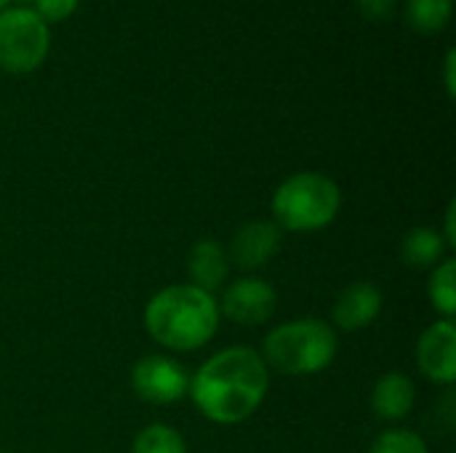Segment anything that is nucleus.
Returning <instances> with one entry per match:
<instances>
[{
	"mask_svg": "<svg viewBox=\"0 0 456 453\" xmlns=\"http://www.w3.org/2000/svg\"><path fill=\"white\" fill-rule=\"evenodd\" d=\"M369 453H430L428 443L411 430H387L382 433Z\"/></svg>",
	"mask_w": 456,
	"mask_h": 453,
	"instance_id": "f3484780",
	"label": "nucleus"
},
{
	"mask_svg": "<svg viewBox=\"0 0 456 453\" xmlns=\"http://www.w3.org/2000/svg\"><path fill=\"white\" fill-rule=\"evenodd\" d=\"M270 368L248 347H230L211 355L190 379L195 409L214 425H240L265 403Z\"/></svg>",
	"mask_w": 456,
	"mask_h": 453,
	"instance_id": "f257e3e1",
	"label": "nucleus"
},
{
	"mask_svg": "<svg viewBox=\"0 0 456 453\" xmlns=\"http://www.w3.org/2000/svg\"><path fill=\"white\" fill-rule=\"evenodd\" d=\"M227 270H230V259L216 240L203 238L190 248L187 275H190L192 286H198L200 291L214 294L216 288H222V283L227 280Z\"/></svg>",
	"mask_w": 456,
	"mask_h": 453,
	"instance_id": "f8f14e48",
	"label": "nucleus"
},
{
	"mask_svg": "<svg viewBox=\"0 0 456 453\" xmlns=\"http://www.w3.org/2000/svg\"><path fill=\"white\" fill-rule=\"evenodd\" d=\"M0 453H5V451H0Z\"/></svg>",
	"mask_w": 456,
	"mask_h": 453,
	"instance_id": "5701e85b",
	"label": "nucleus"
},
{
	"mask_svg": "<svg viewBox=\"0 0 456 453\" xmlns=\"http://www.w3.org/2000/svg\"><path fill=\"white\" fill-rule=\"evenodd\" d=\"M406 19L414 29L425 35L441 32L452 19V0H409Z\"/></svg>",
	"mask_w": 456,
	"mask_h": 453,
	"instance_id": "2eb2a0df",
	"label": "nucleus"
},
{
	"mask_svg": "<svg viewBox=\"0 0 456 453\" xmlns=\"http://www.w3.org/2000/svg\"><path fill=\"white\" fill-rule=\"evenodd\" d=\"M428 296L430 304L446 318L454 320L456 315V262L444 259L438 267H433L430 283H428Z\"/></svg>",
	"mask_w": 456,
	"mask_h": 453,
	"instance_id": "4468645a",
	"label": "nucleus"
},
{
	"mask_svg": "<svg viewBox=\"0 0 456 453\" xmlns=\"http://www.w3.org/2000/svg\"><path fill=\"white\" fill-rule=\"evenodd\" d=\"M77 8V0H35V13L48 21H61Z\"/></svg>",
	"mask_w": 456,
	"mask_h": 453,
	"instance_id": "a211bd4d",
	"label": "nucleus"
},
{
	"mask_svg": "<svg viewBox=\"0 0 456 453\" xmlns=\"http://www.w3.org/2000/svg\"><path fill=\"white\" fill-rule=\"evenodd\" d=\"M131 453H187V443L174 427L150 425L134 438Z\"/></svg>",
	"mask_w": 456,
	"mask_h": 453,
	"instance_id": "dca6fc26",
	"label": "nucleus"
},
{
	"mask_svg": "<svg viewBox=\"0 0 456 453\" xmlns=\"http://www.w3.org/2000/svg\"><path fill=\"white\" fill-rule=\"evenodd\" d=\"M446 251H449V246H446L444 235L433 227H414L401 240V259L406 267H414V270L438 267L444 262Z\"/></svg>",
	"mask_w": 456,
	"mask_h": 453,
	"instance_id": "ddd939ff",
	"label": "nucleus"
},
{
	"mask_svg": "<svg viewBox=\"0 0 456 453\" xmlns=\"http://www.w3.org/2000/svg\"><path fill=\"white\" fill-rule=\"evenodd\" d=\"M337 331L321 318H299L273 328L265 336L262 360L286 376H313L326 371L337 358Z\"/></svg>",
	"mask_w": 456,
	"mask_h": 453,
	"instance_id": "7ed1b4c3",
	"label": "nucleus"
},
{
	"mask_svg": "<svg viewBox=\"0 0 456 453\" xmlns=\"http://www.w3.org/2000/svg\"><path fill=\"white\" fill-rule=\"evenodd\" d=\"M454 59H456V51L454 48H449V53H446V91H449V96H454L456 85H454Z\"/></svg>",
	"mask_w": 456,
	"mask_h": 453,
	"instance_id": "412c9836",
	"label": "nucleus"
},
{
	"mask_svg": "<svg viewBox=\"0 0 456 453\" xmlns=\"http://www.w3.org/2000/svg\"><path fill=\"white\" fill-rule=\"evenodd\" d=\"M51 45L48 24L32 8L0 11V67L8 72H32L43 64Z\"/></svg>",
	"mask_w": 456,
	"mask_h": 453,
	"instance_id": "39448f33",
	"label": "nucleus"
},
{
	"mask_svg": "<svg viewBox=\"0 0 456 453\" xmlns=\"http://www.w3.org/2000/svg\"><path fill=\"white\" fill-rule=\"evenodd\" d=\"M131 387L142 400L152 406H171L187 395L190 376L176 360L166 355H147L134 366Z\"/></svg>",
	"mask_w": 456,
	"mask_h": 453,
	"instance_id": "0eeeda50",
	"label": "nucleus"
},
{
	"mask_svg": "<svg viewBox=\"0 0 456 453\" xmlns=\"http://www.w3.org/2000/svg\"><path fill=\"white\" fill-rule=\"evenodd\" d=\"M275 224L286 232H315L329 227L339 208V184L321 171H299L278 184L273 192Z\"/></svg>",
	"mask_w": 456,
	"mask_h": 453,
	"instance_id": "20e7f679",
	"label": "nucleus"
},
{
	"mask_svg": "<svg viewBox=\"0 0 456 453\" xmlns=\"http://www.w3.org/2000/svg\"><path fill=\"white\" fill-rule=\"evenodd\" d=\"M219 304V315H224L235 326H262L278 310L275 288L262 278H238L224 291Z\"/></svg>",
	"mask_w": 456,
	"mask_h": 453,
	"instance_id": "423d86ee",
	"label": "nucleus"
},
{
	"mask_svg": "<svg viewBox=\"0 0 456 453\" xmlns=\"http://www.w3.org/2000/svg\"><path fill=\"white\" fill-rule=\"evenodd\" d=\"M216 296L192 283L158 291L144 307L147 334L174 352H195L206 347L219 328Z\"/></svg>",
	"mask_w": 456,
	"mask_h": 453,
	"instance_id": "f03ea898",
	"label": "nucleus"
},
{
	"mask_svg": "<svg viewBox=\"0 0 456 453\" xmlns=\"http://www.w3.org/2000/svg\"><path fill=\"white\" fill-rule=\"evenodd\" d=\"M382 302H385L382 299V291L374 283H369V280L350 283L337 296L331 320L342 331H363V328H369L379 318Z\"/></svg>",
	"mask_w": 456,
	"mask_h": 453,
	"instance_id": "9d476101",
	"label": "nucleus"
},
{
	"mask_svg": "<svg viewBox=\"0 0 456 453\" xmlns=\"http://www.w3.org/2000/svg\"><path fill=\"white\" fill-rule=\"evenodd\" d=\"M454 216H456V203L452 200L449 208H446V232H444V240L449 248H456V230H454Z\"/></svg>",
	"mask_w": 456,
	"mask_h": 453,
	"instance_id": "aec40b11",
	"label": "nucleus"
},
{
	"mask_svg": "<svg viewBox=\"0 0 456 453\" xmlns=\"http://www.w3.org/2000/svg\"><path fill=\"white\" fill-rule=\"evenodd\" d=\"M281 243L283 230L275 222H248L235 232L227 259H232L240 270H259L275 259Z\"/></svg>",
	"mask_w": 456,
	"mask_h": 453,
	"instance_id": "1a4fd4ad",
	"label": "nucleus"
},
{
	"mask_svg": "<svg viewBox=\"0 0 456 453\" xmlns=\"http://www.w3.org/2000/svg\"><path fill=\"white\" fill-rule=\"evenodd\" d=\"M417 366L433 384L452 387L456 379V326L454 320H438L422 331L417 342Z\"/></svg>",
	"mask_w": 456,
	"mask_h": 453,
	"instance_id": "6e6552de",
	"label": "nucleus"
},
{
	"mask_svg": "<svg viewBox=\"0 0 456 453\" xmlns=\"http://www.w3.org/2000/svg\"><path fill=\"white\" fill-rule=\"evenodd\" d=\"M5 3H8V0H0V11H3V5H5Z\"/></svg>",
	"mask_w": 456,
	"mask_h": 453,
	"instance_id": "4be33fe9",
	"label": "nucleus"
},
{
	"mask_svg": "<svg viewBox=\"0 0 456 453\" xmlns=\"http://www.w3.org/2000/svg\"><path fill=\"white\" fill-rule=\"evenodd\" d=\"M366 19H387L395 8V0H355Z\"/></svg>",
	"mask_w": 456,
	"mask_h": 453,
	"instance_id": "6ab92c4d",
	"label": "nucleus"
},
{
	"mask_svg": "<svg viewBox=\"0 0 456 453\" xmlns=\"http://www.w3.org/2000/svg\"><path fill=\"white\" fill-rule=\"evenodd\" d=\"M417 400L414 382L406 374H385L371 390V411L385 422H401L411 414Z\"/></svg>",
	"mask_w": 456,
	"mask_h": 453,
	"instance_id": "9b49d317",
	"label": "nucleus"
}]
</instances>
